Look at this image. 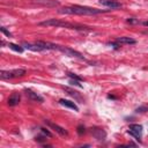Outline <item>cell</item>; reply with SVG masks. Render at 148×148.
Here are the masks:
<instances>
[{
	"instance_id": "obj_1",
	"label": "cell",
	"mask_w": 148,
	"mask_h": 148,
	"mask_svg": "<svg viewBox=\"0 0 148 148\" xmlns=\"http://www.w3.org/2000/svg\"><path fill=\"white\" fill-rule=\"evenodd\" d=\"M60 14H69V15H96L101 13H106L109 9H97V8H91V7H86V6H69V7H64L58 10Z\"/></svg>"
},
{
	"instance_id": "obj_2",
	"label": "cell",
	"mask_w": 148,
	"mask_h": 148,
	"mask_svg": "<svg viewBox=\"0 0 148 148\" xmlns=\"http://www.w3.org/2000/svg\"><path fill=\"white\" fill-rule=\"evenodd\" d=\"M39 25H43V27H56V28H67V29H75V30H81V31H91V29L86 27V25L74 24V23L61 21V20H57V18H50V20L39 22Z\"/></svg>"
},
{
	"instance_id": "obj_3",
	"label": "cell",
	"mask_w": 148,
	"mask_h": 148,
	"mask_svg": "<svg viewBox=\"0 0 148 148\" xmlns=\"http://www.w3.org/2000/svg\"><path fill=\"white\" fill-rule=\"evenodd\" d=\"M25 74V71L22 68H16L13 71H1V79L3 80H10V79H15V77H20L23 76Z\"/></svg>"
},
{
	"instance_id": "obj_4",
	"label": "cell",
	"mask_w": 148,
	"mask_h": 148,
	"mask_svg": "<svg viewBox=\"0 0 148 148\" xmlns=\"http://www.w3.org/2000/svg\"><path fill=\"white\" fill-rule=\"evenodd\" d=\"M58 51H60V52L65 53V56H68V57H73V58L83 59V56H82L80 52H77V51H75V50H73V49H71V47H67V46L58 45Z\"/></svg>"
},
{
	"instance_id": "obj_5",
	"label": "cell",
	"mask_w": 148,
	"mask_h": 148,
	"mask_svg": "<svg viewBox=\"0 0 148 148\" xmlns=\"http://www.w3.org/2000/svg\"><path fill=\"white\" fill-rule=\"evenodd\" d=\"M128 133L131 135H133L138 141H140V139L142 136V126L139 124H131L130 128H128Z\"/></svg>"
},
{
	"instance_id": "obj_6",
	"label": "cell",
	"mask_w": 148,
	"mask_h": 148,
	"mask_svg": "<svg viewBox=\"0 0 148 148\" xmlns=\"http://www.w3.org/2000/svg\"><path fill=\"white\" fill-rule=\"evenodd\" d=\"M45 121V124L49 126V127H51L52 130H54L57 133H59L60 135H62V136H66V135H68V132L64 128V127H61V126H59V125H57V124H54V123H52V121H50V120H44Z\"/></svg>"
},
{
	"instance_id": "obj_7",
	"label": "cell",
	"mask_w": 148,
	"mask_h": 148,
	"mask_svg": "<svg viewBox=\"0 0 148 148\" xmlns=\"http://www.w3.org/2000/svg\"><path fill=\"white\" fill-rule=\"evenodd\" d=\"M36 44L42 49V50H58V45L50 43V42H44V40H37Z\"/></svg>"
},
{
	"instance_id": "obj_8",
	"label": "cell",
	"mask_w": 148,
	"mask_h": 148,
	"mask_svg": "<svg viewBox=\"0 0 148 148\" xmlns=\"http://www.w3.org/2000/svg\"><path fill=\"white\" fill-rule=\"evenodd\" d=\"M99 3L103 5V6H106L111 9H114V8H121L123 5L120 2H118L117 0H99Z\"/></svg>"
},
{
	"instance_id": "obj_9",
	"label": "cell",
	"mask_w": 148,
	"mask_h": 148,
	"mask_svg": "<svg viewBox=\"0 0 148 148\" xmlns=\"http://www.w3.org/2000/svg\"><path fill=\"white\" fill-rule=\"evenodd\" d=\"M91 134H92V136H94L95 139H97V140H99V141H101V140H104L105 136H106L105 131L102 130V128H97V127H95V128L91 130Z\"/></svg>"
},
{
	"instance_id": "obj_10",
	"label": "cell",
	"mask_w": 148,
	"mask_h": 148,
	"mask_svg": "<svg viewBox=\"0 0 148 148\" xmlns=\"http://www.w3.org/2000/svg\"><path fill=\"white\" fill-rule=\"evenodd\" d=\"M34 2L42 5L44 7H57L59 6V2L56 0H34Z\"/></svg>"
},
{
	"instance_id": "obj_11",
	"label": "cell",
	"mask_w": 148,
	"mask_h": 148,
	"mask_svg": "<svg viewBox=\"0 0 148 148\" xmlns=\"http://www.w3.org/2000/svg\"><path fill=\"white\" fill-rule=\"evenodd\" d=\"M20 98H21V96H20L18 92H13V94L8 97V102H7V103H8L9 106H15V105L18 104Z\"/></svg>"
},
{
	"instance_id": "obj_12",
	"label": "cell",
	"mask_w": 148,
	"mask_h": 148,
	"mask_svg": "<svg viewBox=\"0 0 148 148\" xmlns=\"http://www.w3.org/2000/svg\"><path fill=\"white\" fill-rule=\"evenodd\" d=\"M59 103H60L61 105L66 106V108H69V109L74 110V111H79V108H77V105H76L74 102H72V101H68V99L61 98V99H59Z\"/></svg>"
},
{
	"instance_id": "obj_13",
	"label": "cell",
	"mask_w": 148,
	"mask_h": 148,
	"mask_svg": "<svg viewBox=\"0 0 148 148\" xmlns=\"http://www.w3.org/2000/svg\"><path fill=\"white\" fill-rule=\"evenodd\" d=\"M24 91H25L27 96H29L32 101H36V102H43V97H42V96H39L37 92L32 91L31 89H24Z\"/></svg>"
},
{
	"instance_id": "obj_14",
	"label": "cell",
	"mask_w": 148,
	"mask_h": 148,
	"mask_svg": "<svg viewBox=\"0 0 148 148\" xmlns=\"http://www.w3.org/2000/svg\"><path fill=\"white\" fill-rule=\"evenodd\" d=\"M116 43L118 44H135V39L131 38V37H119L116 39Z\"/></svg>"
},
{
	"instance_id": "obj_15",
	"label": "cell",
	"mask_w": 148,
	"mask_h": 148,
	"mask_svg": "<svg viewBox=\"0 0 148 148\" xmlns=\"http://www.w3.org/2000/svg\"><path fill=\"white\" fill-rule=\"evenodd\" d=\"M22 46H24V47L28 49V50L35 51V52H36V51H43L36 43H35V44H29V43H27V42H23V43H22Z\"/></svg>"
},
{
	"instance_id": "obj_16",
	"label": "cell",
	"mask_w": 148,
	"mask_h": 148,
	"mask_svg": "<svg viewBox=\"0 0 148 148\" xmlns=\"http://www.w3.org/2000/svg\"><path fill=\"white\" fill-rule=\"evenodd\" d=\"M65 90L67 91V94L68 95H71V96H73V97H75L77 101H82V97L75 91V90H72V89H69V88H65Z\"/></svg>"
},
{
	"instance_id": "obj_17",
	"label": "cell",
	"mask_w": 148,
	"mask_h": 148,
	"mask_svg": "<svg viewBox=\"0 0 148 148\" xmlns=\"http://www.w3.org/2000/svg\"><path fill=\"white\" fill-rule=\"evenodd\" d=\"M8 46H9L12 50H14L15 52H18V53H22V52H23V47H22L21 45H17V44H13V43H9V44H8Z\"/></svg>"
},
{
	"instance_id": "obj_18",
	"label": "cell",
	"mask_w": 148,
	"mask_h": 148,
	"mask_svg": "<svg viewBox=\"0 0 148 148\" xmlns=\"http://www.w3.org/2000/svg\"><path fill=\"white\" fill-rule=\"evenodd\" d=\"M67 75H68L71 79H73V80H77V81H82V80H83L81 76H77V75L74 74V73H67Z\"/></svg>"
},
{
	"instance_id": "obj_19",
	"label": "cell",
	"mask_w": 148,
	"mask_h": 148,
	"mask_svg": "<svg viewBox=\"0 0 148 148\" xmlns=\"http://www.w3.org/2000/svg\"><path fill=\"white\" fill-rule=\"evenodd\" d=\"M79 82H80V81H77V80H73V79L69 81V83H71L72 86H76V87H79V88H82V86H81Z\"/></svg>"
},
{
	"instance_id": "obj_20",
	"label": "cell",
	"mask_w": 148,
	"mask_h": 148,
	"mask_svg": "<svg viewBox=\"0 0 148 148\" xmlns=\"http://www.w3.org/2000/svg\"><path fill=\"white\" fill-rule=\"evenodd\" d=\"M146 111H148V106H147V105L140 106V108H138V109L135 110V112H146Z\"/></svg>"
},
{
	"instance_id": "obj_21",
	"label": "cell",
	"mask_w": 148,
	"mask_h": 148,
	"mask_svg": "<svg viewBox=\"0 0 148 148\" xmlns=\"http://www.w3.org/2000/svg\"><path fill=\"white\" fill-rule=\"evenodd\" d=\"M35 140H36V141H38V142H43V141H45V140H46V138H45V136H43V135H37V136L35 138Z\"/></svg>"
},
{
	"instance_id": "obj_22",
	"label": "cell",
	"mask_w": 148,
	"mask_h": 148,
	"mask_svg": "<svg viewBox=\"0 0 148 148\" xmlns=\"http://www.w3.org/2000/svg\"><path fill=\"white\" fill-rule=\"evenodd\" d=\"M0 30H1V31H2V32H3L5 35H6V36H8V37H10V36H12V34H10L9 31H7L5 27H1V28H0Z\"/></svg>"
},
{
	"instance_id": "obj_23",
	"label": "cell",
	"mask_w": 148,
	"mask_h": 148,
	"mask_svg": "<svg viewBox=\"0 0 148 148\" xmlns=\"http://www.w3.org/2000/svg\"><path fill=\"white\" fill-rule=\"evenodd\" d=\"M84 132H86L84 127H83L82 125H79V126H77V133H79V134H82V133H84Z\"/></svg>"
},
{
	"instance_id": "obj_24",
	"label": "cell",
	"mask_w": 148,
	"mask_h": 148,
	"mask_svg": "<svg viewBox=\"0 0 148 148\" xmlns=\"http://www.w3.org/2000/svg\"><path fill=\"white\" fill-rule=\"evenodd\" d=\"M40 131H42V132H43V133H44L45 135H47V136H52L51 132H50V131H47L46 128H43V127H42V128H40Z\"/></svg>"
},
{
	"instance_id": "obj_25",
	"label": "cell",
	"mask_w": 148,
	"mask_h": 148,
	"mask_svg": "<svg viewBox=\"0 0 148 148\" xmlns=\"http://www.w3.org/2000/svg\"><path fill=\"white\" fill-rule=\"evenodd\" d=\"M127 22H128V23H135V22H138V21H136V20H133V18H128Z\"/></svg>"
},
{
	"instance_id": "obj_26",
	"label": "cell",
	"mask_w": 148,
	"mask_h": 148,
	"mask_svg": "<svg viewBox=\"0 0 148 148\" xmlns=\"http://www.w3.org/2000/svg\"><path fill=\"white\" fill-rule=\"evenodd\" d=\"M143 25H146V27H148V21H146V22H143Z\"/></svg>"
}]
</instances>
